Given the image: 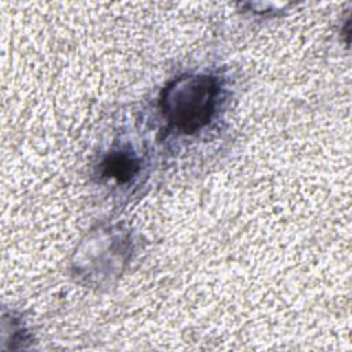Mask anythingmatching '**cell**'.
I'll use <instances>...</instances> for the list:
<instances>
[{
  "mask_svg": "<svg viewBox=\"0 0 352 352\" xmlns=\"http://www.w3.org/2000/svg\"><path fill=\"white\" fill-rule=\"evenodd\" d=\"M140 170V161L133 153L113 151L102 162V175L118 183H128Z\"/></svg>",
  "mask_w": 352,
  "mask_h": 352,
  "instance_id": "7a4b0ae2",
  "label": "cell"
},
{
  "mask_svg": "<svg viewBox=\"0 0 352 352\" xmlns=\"http://www.w3.org/2000/svg\"><path fill=\"white\" fill-rule=\"evenodd\" d=\"M219 82L209 74H184L170 81L161 95V111L170 128L191 135L212 118Z\"/></svg>",
  "mask_w": 352,
  "mask_h": 352,
  "instance_id": "6da1fadb",
  "label": "cell"
}]
</instances>
